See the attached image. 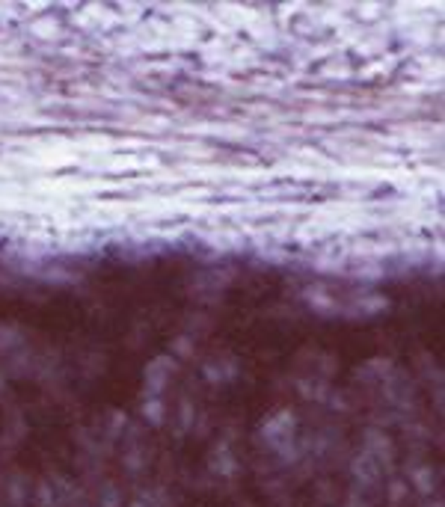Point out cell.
Segmentation results:
<instances>
[{
	"label": "cell",
	"instance_id": "obj_8",
	"mask_svg": "<svg viewBox=\"0 0 445 507\" xmlns=\"http://www.w3.org/2000/svg\"><path fill=\"white\" fill-rule=\"evenodd\" d=\"M306 297V303L315 309V312H321V314H329V312H336V303L329 300L324 291H318V288H309V291L303 294Z\"/></svg>",
	"mask_w": 445,
	"mask_h": 507
},
{
	"label": "cell",
	"instance_id": "obj_2",
	"mask_svg": "<svg viewBox=\"0 0 445 507\" xmlns=\"http://www.w3.org/2000/svg\"><path fill=\"white\" fill-rule=\"evenodd\" d=\"M176 374V359L172 356H154L146 365V401L149 398H161L166 383Z\"/></svg>",
	"mask_w": 445,
	"mask_h": 507
},
{
	"label": "cell",
	"instance_id": "obj_1",
	"mask_svg": "<svg viewBox=\"0 0 445 507\" xmlns=\"http://www.w3.org/2000/svg\"><path fill=\"white\" fill-rule=\"evenodd\" d=\"M294 427H297V415L291 410H279L276 415H270L262 424V433L267 436L270 448H274L276 454H282L285 460H288V445L294 436Z\"/></svg>",
	"mask_w": 445,
	"mask_h": 507
},
{
	"label": "cell",
	"instance_id": "obj_14",
	"mask_svg": "<svg viewBox=\"0 0 445 507\" xmlns=\"http://www.w3.org/2000/svg\"><path fill=\"white\" fill-rule=\"evenodd\" d=\"M404 496H407V484H404V481H392V484H389V499H392V501H401Z\"/></svg>",
	"mask_w": 445,
	"mask_h": 507
},
{
	"label": "cell",
	"instance_id": "obj_6",
	"mask_svg": "<svg viewBox=\"0 0 445 507\" xmlns=\"http://www.w3.org/2000/svg\"><path fill=\"white\" fill-rule=\"evenodd\" d=\"M353 475L360 477L362 484H374L377 477H380V466H377V463H374V460H371V457L362 451L360 457L353 460Z\"/></svg>",
	"mask_w": 445,
	"mask_h": 507
},
{
	"label": "cell",
	"instance_id": "obj_9",
	"mask_svg": "<svg viewBox=\"0 0 445 507\" xmlns=\"http://www.w3.org/2000/svg\"><path fill=\"white\" fill-rule=\"evenodd\" d=\"M410 481H413V487L419 489V492H430V489H434V469H430V466H419L410 475Z\"/></svg>",
	"mask_w": 445,
	"mask_h": 507
},
{
	"label": "cell",
	"instance_id": "obj_13",
	"mask_svg": "<svg viewBox=\"0 0 445 507\" xmlns=\"http://www.w3.org/2000/svg\"><path fill=\"white\" fill-rule=\"evenodd\" d=\"M169 347H172V353H176L178 359H188V356L193 353V341H190V338H176Z\"/></svg>",
	"mask_w": 445,
	"mask_h": 507
},
{
	"label": "cell",
	"instance_id": "obj_10",
	"mask_svg": "<svg viewBox=\"0 0 445 507\" xmlns=\"http://www.w3.org/2000/svg\"><path fill=\"white\" fill-rule=\"evenodd\" d=\"M30 30H33V36H39V39H51V36H56V21H54V16H45V18L33 21Z\"/></svg>",
	"mask_w": 445,
	"mask_h": 507
},
{
	"label": "cell",
	"instance_id": "obj_16",
	"mask_svg": "<svg viewBox=\"0 0 445 507\" xmlns=\"http://www.w3.org/2000/svg\"><path fill=\"white\" fill-rule=\"evenodd\" d=\"M131 507H142V504H140V501H134V504H131Z\"/></svg>",
	"mask_w": 445,
	"mask_h": 507
},
{
	"label": "cell",
	"instance_id": "obj_15",
	"mask_svg": "<svg viewBox=\"0 0 445 507\" xmlns=\"http://www.w3.org/2000/svg\"><path fill=\"white\" fill-rule=\"evenodd\" d=\"M125 424H128V415H125V413H119V410H113V413H110V430L116 433V430H122Z\"/></svg>",
	"mask_w": 445,
	"mask_h": 507
},
{
	"label": "cell",
	"instance_id": "obj_5",
	"mask_svg": "<svg viewBox=\"0 0 445 507\" xmlns=\"http://www.w3.org/2000/svg\"><path fill=\"white\" fill-rule=\"evenodd\" d=\"M211 472H217V475H223V477H228V475L238 472V460L232 457V451H228L226 442H220L217 448H214V454H211Z\"/></svg>",
	"mask_w": 445,
	"mask_h": 507
},
{
	"label": "cell",
	"instance_id": "obj_12",
	"mask_svg": "<svg viewBox=\"0 0 445 507\" xmlns=\"http://www.w3.org/2000/svg\"><path fill=\"white\" fill-rule=\"evenodd\" d=\"M178 410H181V413H178V415H181V418H178V433H184L190 424H196V413H193V407H190L188 401H181Z\"/></svg>",
	"mask_w": 445,
	"mask_h": 507
},
{
	"label": "cell",
	"instance_id": "obj_3",
	"mask_svg": "<svg viewBox=\"0 0 445 507\" xmlns=\"http://www.w3.org/2000/svg\"><path fill=\"white\" fill-rule=\"evenodd\" d=\"M365 454L377 463V466H383V463H392V442L389 436H386L383 430H365Z\"/></svg>",
	"mask_w": 445,
	"mask_h": 507
},
{
	"label": "cell",
	"instance_id": "obj_4",
	"mask_svg": "<svg viewBox=\"0 0 445 507\" xmlns=\"http://www.w3.org/2000/svg\"><path fill=\"white\" fill-rule=\"evenodd\" d=\"M157 166V157H137V154H116L104 164L107 172H128V169H149Z\"/></svg>",
	"mask_w": 445,
	"mask_h": 507
},
{
	"label": "cell",
	"instance_id": "obj_7",
	"mask_svg": "<svg viewBox=\"0 0 445 507\" xmlns=\"http://www.w3.org/2000/svg\"><path fill=\"white\" fill-rule=\"evenodd\" d=\"M164 415H166V407H164L161 398H149L146 403H142V418H146L149 424L161 427V424H164Z\"/></svg>",
	"mask_w": 445,
	"mask_h": 507
},
{
	"label": "cell",
	"instance_id": "obj_11",
	"mask_svg": "<svg viewBox=\"0 0 445 507\" xmlns=\"http://www.w3.org/2000/svg\"><path fill=\"white\" fill-rule=\"evenodd\" d=\"M80 146H83L86 152H107V149L113 146V142H110L107 137H98V134H90V137H86V140L80 142Z\"/></svg>",
	"mask_w": 445,
	"mask_h": 507
}]
</instances>
